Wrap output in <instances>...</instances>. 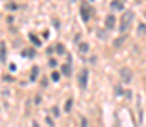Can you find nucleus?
Listing matches in <instances>:
<instances>
[{
    "label": "nucleus",
    "instance_id": "1",
    "mask_svg": "<svg viewBox=\"0 0 146 127\" xmlns=\"http://www.w3.org/2000/svg\"><path fill=\"white\" fill-rule=\"evenodd\" d=\"M133 17H134V14L131 12V10H127L124 15H122V22H121V27H119V32H126V29L129 27V24H131V20H133Z\"/></svg>",
    "mask_w": 146,
    "mask_h": 127
},
{
    "label": "nucleus",
    "instance_id": "2",
    "mask_svg": "<svg viewBox=\"0 0 146 127\" xmlns=\"http://www.w3.org/2000/svg\"><path fill=\"white\" fill-rule=\"evenodd\" d=\"M90 14H92L90 5L83 3V5L80 7V15H82V20H83V22H88V20H90Z\"/></svg>",
    "mask_w": 146,
    "mask_h": 127
},
{
    "label": "nucleus",
    "instance_id": "3",
    "mask_svg": "<svg viewBox=\"0 0 146 127\" xmlns=\"http://www.w3.org/2000/svg\"><path fill=\"white\" fill-rule=\"evenodd\" d=\"M87 83H88V71L82 70L78 75V85H80V88H87Z\"/></svg>",
    "mask_w": 146,
    "mask_h": 127
},
{
    "label": "nucleus",
    "instance_id": "4",
    "mask_svg": "<svg viewBox=\"0 0 146 127\" xmlns=\"http://www.w3.org/2000/svg\"><path fill=\"white\" fill-rule=\"evenodd\" d=\"M115 27V17L114 15H107L106 17V29L107 31H112Z\"/></svg>",
    "mask_w": 146,
    "mask_h": 127
},
{
    "label": "nucleus",
    "instance_id": "5",
    "mask_svg": "<svg viewBox=\"0 0 146 127\" xmlns=\"http://www.w3.org/2000/svg\"><path fill=\"white\" fill-rule=\"evenodd\" d=\"M61 73H63L65 76H70V75H72V64H70V63H65V64L61 66Z\"/></svg>",
    "mask_w": 146,
    "mask_h": 127
},
{
    "label": "nucleus",
    "instance_id": "6",
    "mask_svg": "<svg viewBox=\"0 0 146 127\" xmlns=\"http://www.w3.org/2000/svg\"><path fill=\"white\" fill-rule=\"evenodd\" d=\"M121 78L126 80V82H131V71H129L127 68H122V70H121Z\"/></svg>",
    "mask_w": 146,
    "mask_h": 127
},
{
    "label": "nucleus",
    "instance_id": "7",
    "mask_svg": "<svg viewBox=\"0 0 146 127\" xmlns=\"http://www.w3.org/2000/svg\"><path fill=\"white\" fill-rule=\"evenodd\" d=\"M110 7H112L114 10H124V5H122V2H121V0H112Z\"/></svg>",
    "mask_w": 146,
    "mask_h": 127
},
{
    "label": "nucleus",
    "instance_id": "8",
    "mask_svg": "<svg viewBox=\"0 0 146 127\" xmlns=\"http://www.w3.org/2000/svg\"><path fill=\"white\" fill-rule=\"evenodd\" d=\"M53 51H54L56 54H65V46H63L61 42H58V44H54V47H53Z\"/></svg>",
    "mask_w": 146,
    "mask_h": 127
},
{
    "label": "nucleus",
    "instance_id": "9",
    "mask_svg": "<svg viewBox=\"0 0 146 127\" xmlns=\"http://www.w3.org/2000/svg\"><path fill=\"white\" fill-rule=\"evenodd\" d=\"M37 75H39V68H37V66H34V68H33V73H31V82H36V80H37Z\"/></svg>",
    "mask_w": 146,
    "mask_h": 127
},
{
    "label": "nucleus",
    "instance_id": "10",
    "mask_svg": "<svg viewBox=\"0 0 146 127\" xmlns=\"http://www.w3.org/2000/svg\"><path fill=\"white\" fill-rule=\"evenodd\" d=\"M29 41L33 42V44H34V46H41V41H39V39H37L36 36H34V34H29Z\"/></svg>",
    "mask_w": 146,
    "mask_h": 127
},
{
    "label": "nucleus",
    "instance_id": "11",
    "mask_svg": "<svg viewBox=\"0 0 146 127\" xmlns=\"http://www.w3.org/2000/svg\"><path fill=\"white\" fill-rule=\"evenodd\" d=\"M78 51H80V53H88V44H87V42H82V44L78 46Z\"/></svg>",
    "mask_w": 146,
    "mask_h": 127
},
{
    "label": "nucleus",
    "instance_id": "12",
    "mask_svg": "<svg viewBox=\"0 0 146 127\" xmlns=\"http://www.w3.org/2000/svg\"><path fill=\"white\" fill-rule=\"evenodd\" d=\"M72 107H73V100H72V98H68V100H66V105H65V110H66V112H70V110H72Z\"/></svg>",
    "mask_w": 146,
    "mask_h": 127
},
{
    "label": "nucleus",
    "instance_id": "13",
    "mask_svg": "<svg viewBox=\"0 0 146 127\" xmlns=\"http://www.w3.org/2000/svg\"><path fill=\"white\" fill-rule=\"evenodd\" d=\"M124 39H126V38H124V36H121L119 39H115V41H114V46H115V47H121V44L124 42Z\"/></svg>",
    "mask_w": 146,
    "mask_h": 127
},
{
    "label": "nucleus",
    "instance_id": "14",
    "mask_svg": "<svg viewBox=\"0 0 146 127\" xmlns=\"http://www.w3.org/2000/svg\"><path fill=\"white\" fill-rule=\"evenodd\" d=\"M7 9H9V10H17V9H19V5H17V3H14V2H10V3L7 5Z\"/></svg>",
    "mask_w": 146,
    "mask_h": 127
},
{
    "label": "nucleus",
    "instance_id": "15",
    "mask_svg": "<svg viewBox=\"0 0 146 127\" xmlns=\"http://www.w3.org/2000/svg\"><path fill=\"white\" fill-rule=\"evenodd\" d=\"M51 80H53V82H58V80H60V73H58V71H53Z\"/></svg>",
    "mask_w": 146,
    "mask_h": 127
},
{
    "label": "nucleus",
    "instance_id": "16",
    "mask_svg": "<svg viewBox=\"0 0 146 127\" xmlns=\"http://www.w3.org/2000/svg\"><path fill=\"white\" fill-rule=\"evenodd\" d=\"M51 112H53V115H54V117H60V109H58L56 105H54V107L51 109Z\"/></svg>",
    "mask_w": 146,
    "mask_h": 127
},
{
    "label": "nucleus",
    "instance_id": "17",
    "mask_svg": "<svg viewBox=\"0 0 146 127\" xmlns=\"http://www.w3.org/2000/svg\"><path fill=\"white\" fill-rule=\"evenodd\" d=\"M138 32H139L141 36L145 34V24H139V27H138Z\"/></svg>",
    "mask_w": 146,
    "mask_h": 127
},
{
    "label": "nucleus",
    "instance_id": "18",
    "mask_svg": "<svg viewBox=\"0 0 146 127\" xmlns=\"http://www.w3.org/2000/svg\"><path fill=\"white\" fill-rule=\"evenodd\" d=\"M36 53L33 51V49H27V51H24V56H34Z\"/></svg>",
    "mask_w": 146,
    "mask_h": 127
},
{
    "label": "nucleus",
    "instance_id": "19",
    "mask_svg": "<svg viewBox=\"0 0 146 127\" xmlns=\"http://www.w3.org/2000/svg\"><path fill=\"white\" fill-rule=\"evenodd\" d=\"M82 127H88V120L87 119H82Z\"/></svg>",
    "mask_w": 146,
    "mask_h": 127
},
{
    "label": "nucleus",
    "instance_id": "20",
    "mask_svg": "<svg viewBox=\"0 0 146 127\" xmlns=\"http://www.w3.org/2000/svg\"><path fill=\"white\" fill-rule=\"evenodd\" d=\"M34 127H39V126H37V122H34Z\"/></svg>",
    "mask_w": 146,
    "mask_h": 127
}]
</instances>
